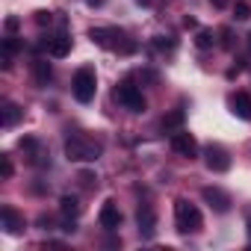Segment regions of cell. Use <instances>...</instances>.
Returning a JSON list of instances; mask_svg holds the SVG:
<instances>
[{"mask_svg": "<svg viewBox=\"0 0 251 251\" xmlns=\"http://www.w3.org/2000/svg\"><path fill=\"white\" fill-rule=\"evenodd\" d=\"M98 222H100V227L115 230V227L121 225V210H118V204H115V201H103V207H100V213H98Z\"/></svg>", "mask_w": 251, "mask_h": 251, "instance_id": "obj_12", "label": "cell"}, {"mask_svg": "<svg viewBox=\"0 0 251 251\" xmlns=\"http://www.w3.org/2000/svg\"><path fill=\"white\" fill-rule=\"evenodd\" d=\"M136 225H139L142 239H151V236L157 233V213H154L151 204H139V210H136Z\"/></svg>", "mask_w": 251, "mask_h": 251, "instance_id": "obj_9", "label": "cell"}, {"mask_svg": "<svg viewBox=\"0 0 251 251\" xmlns=\"http://www.w3.org/2000/svg\"><path fill=\"white\" fill-rule=\"evenodd\" d=\"M227 106H230V112H233L236 118H242V121H251V98H248L245 92H236V95H230V98H227Z\"/></svg>", "mask_w": 251, "mask_h": 251, "instance_id": "obj_13", "label": "cell"}, {"mask_svg": "<svg viewBox=\"0 0 251 251\" xmlns=\"http://www.w3.org/2000/svg\"><path fill=\"white\" fill-rule=\"evenodd\" d=\"M71 92H74V98H77L80 103H92V100H95V92H98L95 68H89V65L77 68V74H74V80H71Z\"/></svg>", "mask_w": 251, "mask_h": 251, "instance_id": "obj_4", "label": "cell"}, {"mask_svg": "<svg viewBox=\"0 0 251 251\" xmlns=\"http://www.w3.org/2000/svg\"><path fill=\"white\" fill-rule=\"evenodd\" d=\"M172 148H175V154H180L183 160H195V157H198V142H195V136L186 133V130L172 133Z\"/></svg>", "mask_w": 251, "mask_h": 251, "instance_id": "obj_7", "label": "cell"}, {"mask_svg": "<svg viewBox=\"0 0 251 251\" xmlns=\"http://www.w3.org/2000/svg\"><path fill=\"white\" fill-rule=\"evenodd\" d=\"M21 50V42L15 36H6L3 39V68H12V56Z\"/></svg>", "mask_w": 251, "mask_h": 251, "instance_id": "obj_17", "label": "cell"}, {"mask_svg": "<svg viewBox=\"0 0 251 251\" xmlns=\"http://www.w3.org/2000/svg\"><path fill=\"white\" fill-rule=\"evenodd\" d=\"M183 121H186V112L177 106L160 118V127H163V133H177V130H183Z\"/></svg>", "mask_w": 251, "mask_h": 251, "instance_id": "obj_15", "label": "cell"}, {"mask_svg": "<svg viewBox=\"0 0 251 251\" xmlns=\"http://www.w3.org/2000/svg\"><path fill=\"white\" fill-rule=\"evenodd\" d=\"M45 50H48L53 59L68 56V53H71V39H68V33H56V36L45 39Z\"/></svg>", "mask_w": 251, "mask_h": 251, "instance_id": "obj_11", "label": "cell"}, {"mask_svg": "<svg viewBox=\"0 0 251 251\" xmlns=\"http://www.w3.org/2000/svg\"><path fill=\"white\" fill-rule=\"evenodd\" d=\"M33 77H36V83H39V86H48V80L53 77V71H50V62H45V59H36V62H33Z\"/></svg>", "mask_w": 251, "mask_h": 251, "instance_id": "obj_18", "label": "cell"}, {"mask_svg": "<svg viewBox=\"0 0 251 251\" xmlns=\"http://www.w3.org/2000/svg\"><path fill=\"white\" fill-rule=\"evenodd\" d=\"M21 151H24V157H27V163L30 166H50V154H45V148H42V142L39 139H33V136H24L21 139Z\"/></svg>", "mask_w": 251, "mask_h": 251, "instance_id": "obj_6", "label": "cell"}, {"mask_svg": "<svg viewBox=\"0 0 251 251\" xmlns=\"http://www.w3.org/2000/svg\"><path fill=\"white\" fill-rule=\"evenodd\" d=\"M248 50H251V33H248Z\"/></svg>", "mask_w": 251, "mask_h": 251, "instance_id": "obj_33", "label": "cell"}, {"mask_svg": "<svg viewBox=\"0 0 251 251\" xmlns=\"http://www.w3.org/2000/svg\"><path fill=\"white\" fill-rule=\"evenodd\" d=\"M204 163H207V169L216 172V175H222V172L230 169V157H227V151H225L222 145H207V148H204Z\"/></svg>", "mask_w": 251, "mask_h": 251, "instance_id": "obj_8", "label": "cell"}, {"mask_svg": "<svg viewBox=\"0 0 251 251\" xmlns=\"http://www.w3.org/2000/svg\"><path fill=\"white\" fill-rule=\"evenodd\" d=\"M136 3H139V6H151V0H136Z\"/></svg>", "mask_w": 251, "mask_h": 251, "instance_id": "obj_32", "label": "cell"}, {"mask_svg": "<svg viewBox=\"0 0 251 251\" xmlns=\"http://www.w3.org/2000/svg\"><path fill=\"white\" fill-rule=\"evenodd\" d=\"M219 36H222V45H225V48H233V33H230L227 27H225V30H222Z\"/></svg>", "mask_w": 251, "mask_h": 251, "instance_id": "obj_26", "label": "cell"}, {"mask_svg": "<svg viewBox=\"0 0 251 251\" xmlns=\"http://www.w3.org/2000/svg\"><path fill=\"white\" fill-rule=\"evenodd\" d=\"M210 3H213V9H225V6H227V0H210Z\"/></svg>", "mask_w": 251, "mask_h": 251, "instance_id": "obj_28", "label": "cell"}, {"mask_svg": "<svg viewBox=\"0 0 251 251\" xmlns=\"http://www.w3.org/2000/svg\"><path fill=\"white\" fill-rule=\"evenodd\" d=\"M154 48H157L160 53H175L177 42H175L172 36H157V39H154Z\"/></svg>", "mask_w": 251, "mask_h": 251, "instance_id": "obj_21", "label": "cell"}, {"mask_svg": "<svg viewBox=\"0 0 251 251\" xmlns=\"http://www.w3.org/2000/svg\"><path fill=\"white\" fill-rule=\"evenodd\" d=\"M0 175H3V177H12V160H9V154L0 157Z\"/></svg>", "mask_w": 251, "mask_h": 251, "instance_id": "obj_23", "label": "cell"}, {"mask_svg": "<svg viewBox=\"0 0 251 251\" xmlns=\"http://www.w3.org/2000/svg\"><path fill=\"white\" fill-rule=\"evenodd\" d=\"M77 180H80V183H83L86 189H92V186H98V177H95L92 172H80V177H77Z\"/></svg>", "mask_w": 251, "mask_h": 251, "instance_id": "obj_24", "label": "cell"}, {"mask_svg": "<svg viewBox=\"0 0 251 251\" xmlns=\"http://www.w3.org/2000/svg\"><path fill=\"white\" fill-rule=\"evenodd\" d=\"M59 213H62L65 222H77V216H80L77 198H74V195H62V198H59Z\"/></svg>", "mask_w": 251, "mask_h": 251, "instance_id": "obj_16", "label": "cell"}, {"mask_svg": "<svg viewBox=\"0 0 251 251\" xmlns=\"http://www.w3.org/2000/svg\"><path fill=\"white\" fill-rule=\"evenodd\" d=\"M175 225L180 233H198L204 227V219H201V210L186 201V198H177L175 201Z\"/></svg>", "mask_w": 251, "mask_h": 251, "instance_id": "obj_3", "label": "cell"}, {"mask_svg": "<svg viewBox=\"0 0 251 251\" xmlns=\"http://www.w3.org/2000/svg\"><path fill=\"white\" fill-rule=\"evenodd\" d=\"M0 219H3L6 233H12V236L24 233V216H21L15 207H3V210H0Z\"/></svg>", "mask_w": 251, "mask_h": 251, "instance_id": "obj_14", "label": "cell"}, {"mask_svg": "<svg viewBox=\"0 0 251 251\" xmlns=\"http://www.w3.org/2000/svg\"><path fill=\"white\" fill-rule=\"evenodd\" d=\"M50 21H53V15H50L48 9H39V12H36V24H39V27H48Z\"/></svg>", "mask_w": 251, "mask_h": 251, "instance_id": "obj_25", "label": "cell"}, {"mask_svg": "<svg viewBox=\"0 0 251 251\" xmlns=\"http://www.w3.org/2000/svg\"><path fill=\"white\" fill-rule=\"evenodd\" d=\"M183 27H198V24H195V18H192V15H186V18H183Z\"/></svg>", "mask_w": 251, "mask_h": 251, "instance_id": "obj_29", "label": "cell"}, {"mask_svg": "<svg viewBox=\"0 0 251 251\" xmlns=\"http://www.w3.org/2000/svg\"><path fill=\"white\" fill-rule=\"evenodd\" d=\"M245 225H248V239H251V213L245 216Z\"/></svg>", "mask_w": 251, "mask_h": 251, "instance_id": "obj_30", "label": "cell"}, {"mask_svg": "<svg viewBox=\"0 0 251 251\" xmlns=\"http://www.w3.org/2000/svg\"><path fill=\"white\" fill-rule=\"evenodd\" d=\"M89 39H92L98 48H103V50H118L121 56H130V53H136V48H139L133 39H127V33L118 30V27H92V30H89Z\"/></svg>", "mask_w": 251, "mask_h": 251, "instance_id": "obj_1", "label": "cell"}, {"mask_svg": "<svg viewBox=\"0 0 251 251\" xmlns=\"http://www.w3.org/2000/svg\"><path fill=\"white\" fill-rule=\"evenodd\" d=\"M112 98L124 106V109H130V112H145V95L139 92V86H133L130 80H124V83H118L115 86V92H112Z\"/></svg>", "mask_w": 251, "mask_h": 251, "instance_id": "obj_5", "label": "cell"}, {"mask_svg": "<svg viewBox=\"0 0 251 251\" xmlns=\"http://www.w3.org/2000/svg\"><path fill=\"white\" fill-rule=\"evenodd\" d=\"M216 45V36H213V30H198L195 33V48H201V50H210Z\"/></svg>", "mask_w": 251, "mask_h": 251, "instance_id": "obj_20", "label": "cell"}, {"mask_svg": "<svg viewBox=\"0 0 251 251\" xmlns=\"http://www.w3.org/2000/svg\"><path fill=\"white\" fill-rule=\"evenodd\" d=\"M201 195H204V201H207L216 213H227V210H230V195H227V192H222L219 186H204V189H201Z\"/></svg>", "mask_w": 251, "mask_h": 251, "instance_id": "obj_10", "label": "cell"}, {"mask_svg": "<svg viewBox=\"0 0 251 251\" xmlns=\"http://www.w3.org/2000/svg\"><path fill=\"white\" fill-rule=\"evenodd\" d=\"M100 154H103V145L86 133H71L65 139V157L74 163H95Z\"/></svg>", "mask_w": 251, "mask_h": 251, "instance_id": "obj_2", "label": "cell"}, {"mask_svg": "<svg viewBox=\"0 0 251 251\" xmlns=\"http://www.w3.org/2000/svg\"><path fill=\"white\" fill-rule=\"evenodd\" d=\"M233 15H236V21H248V18H251V6L245 3V0H236Z\"/></svg>", "mask_w": 251, "mask_h": 251, "instance_id": "obj_22", "label": "cell"}, {"mask_svg": "<svg viewBox=\"0 0 251 251\" xmlns=\"http://www.w3.org/2000/svg\"><path fill=\"white\" fill-rule=\"evenodd\" d=\"M6 30L15 33V30H18V18H6Z\"/></svg>", "mask_w": 251, "mask_h": 251, "instance_id": "obj_27", "label": "cell"}, {"mask_svg": "<svg viewBox=\"0 0 251 251\" xmlns=\"http://www.w3.org/2000/svg\"><path fill=\"white\" fill-rule=\"evenodd\" d=\"M86 3H89V6H100V3H103V0H86Z\"/></svg>", "mask_w": 251, "mask_h": 251, "instance_id": "obj_31", "label": "cell"}, {"mask_svg": "<svg viewBox=\"0 0 251 251\" xmlns=\"http://www.w3.org/2000/svg\"><path fill=\"white\" fill-rule=\"evenodd\" d=\"M24 115V109L21 106H15V103H3V127H15V121Z\"/></svg>", "mask_w": 251, "mask_h": 251, "instance_id": "obj_19", "label": "cell"}]
</instances>
